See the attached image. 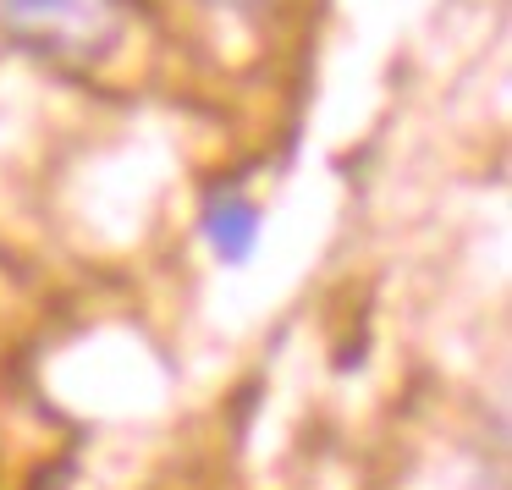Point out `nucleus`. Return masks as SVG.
<instances>
[{
    "mask_svg": "<svg viewBox=\"0 0 512 490\" xmlns=\"http://www.w3.org/2000/svg\"><path fill=\"white\" fill-rule=\"evenodd\" d=\"M0 34L61 78H100L138 34L133 0H0Z\"/></svg>",
    "mask_w": 512,
    "mask_h": 490,
    "instance_id": "obj_1",
    "label": "nucleus"
},
{
    "mask_svg": "<svg viewBox=\"0 0 512 490\" xmlns=\"http://www.w3.org/2000/svg\"><path fill=\"white\" fill-rule=\"evenodd\" d=\"M204 6H221V12H265L270 0H204Z\"/></svg>",
    "mask_w": 512,
    "mask_h": 490,
    "instance_id": "obj_3",
    "label": "nucleus"
},
{
    "mask_svg": "<svg viewBox=\"0 0 512 490\" xmlns=\"http://www.w3.org/2000/svg\"><path fill=\"white\" fill-rule=\"evenodd\" d=\"M204 232H210L215 254H221L226 265H243L248 248H254V237H259V210L248 199H237V193H221V199L210 204Z\"/></svg>",
    "mask_w": 512,
    "mask_h": 490,
    "instance_id": "obj_2",
    "label": "nucleus"
}]
</instances>
